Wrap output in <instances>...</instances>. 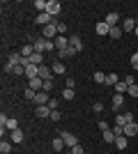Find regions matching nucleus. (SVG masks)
I'll return each mask as SVG.
<instances>
[{"label": "nucleus", "instance_id": "obj_1", "mask_svg": "<svg viewBox=\"0 0 138 154\" xmlns=\"http://www.w3.org/2000/svg\"><path fill=\"white\" fill-rule=\"evenodd\" d=\"M48 51H55V42L44 39V37H39L35 42V53H48Z\"/></svg>", "mask_w": 138, "mask_h": 154}, {"label": "nucleus", "instance_id": "obj_13", "mask_svg": "<svg viewBox=\"0 0 138 154\" xmlns=\"http://www.w3.org/2000/svg\"><path fill=\"white\" fill-rule=\"evenodd\" d=\"M136 28H138L136 19H124V23H122V30L124 32H136Z\"/></svg>", "mask_w": 138, "mask_h": 154}, {"label": "nucleus", "instance_id": "obj_22", "mask_svg": "<svg viewBox=\"0 0 138 154\" xmlns=\"http://www.w3.org/2000/svg\"><path fill=\"white\" fill-rule=\"evenodd\" d=\"M136 134H138V124L136 122H129L124 127V136H136Z\"/></svg>", "mask_w": 138, "mask_h": 154}, {"label": "nucleus", "instance_id": "obj_7", "mask_svg": "<svg viewBox=\"0 0 138 154\" xmlns=\"http://www.w3.org/2000/svg\"><path fill=\"white\" fill-rule=\"evenodd\" d=\"M129 122H133V113H120V115H115V124H120V127H127Z\"/></svg>", "mask_w": 138, "mask_h": 154}, {"label": "nucleus", "instance_id": "obj_5", "mask_svg": "<svg viewBox=\"0 0 138 154\" xmlns=\"http://www.w3.org/2000/svg\"><path fill=\"white\" fill-rule=\"evenodd\" d=\"M46 12L51 14L53 19H58V16H60V12H62V5H60L58 0H48V7H46Z\"/></svg>", "mask_w": 138, "mask_h": 154}, {"label": "nucleus", "instance_id": "obj_9", "mask_svg": "<svg viewBox=\"0 0 138 154\" xmlns=\"http://www.w3.org/2000/svg\"><path fill=\"white\" fill-rule=\"evenodd\" d=\"M39 78L41 81H53V69L48 64H41L39 67Z\"/></svg>", "mask_w": 138, "mask_h": 154}, {"label": "nucleus", "instance_id": "obj_28", "mask_svg": "<svg viewBox=\"0 0 138 154\" xmlns=\"http://www.w3.org/2000/svg\"><path fill=\"white\" fill-rule=\"evenodd\" d=\"M53 149H55V152H62V149H65V140H62V138H53Z\"/></svg>", "mask_w": 138, "mask_h": 154}, {"label": "nucleus", "instance_id": "obj_19", "mask_svg": "<svg viewBox=\"0 0 138 154\" xmlns=\"http://www.w3.org/2000/svg\"><path fill=\"white\" fill-rule=\"evenodd\" d=\"M28 60H30V64H37V67H41V64H44V53H32Z\"/></svg>", "mask_w": 138, "mask_h": 154}, {"label": "nucleus", "instance_id": "obj_35", "mask_svg": "<svg viewBox=\"0 0 138 154\" xmlns=\"http://www.w3.org/2000/svg\"><path fill=\"white\" fill-rule=\"evenodd\" d=\"M94 81L97 83H106V74L104 71H94Z\"/></svg>", "mask_w": 138, "mask_h": 154}, {"label": "nucleus", "instance_id": "obj_26", "mask_svg": "<svg viewBox=\"0 0 138 154\" xmlns=\"http://www.w3.org/2000/svg\"><path fill=\"white\" fill-rule=\"evenodd\" d=\"M101 138H104L106 143H113V145H115V138H118V136L113 134V129H108V131H104V134H101Z\"/></svg>", "mask_w": 138, "mask_h": 154}, {"label": "nucleus", "instance_id": "obj_3", "mask_svg": "<svg viewBox=\"0 0 138 154\" xmlns=\"http://www.w3.org/2000/svg\"><path fill=\"white\" fill-rule=\"evenodd\" d=\"M0 127H5L7 131H16V129H19V120H16V117H5V115H0Z\"/></svg>", "mask_w": 138, "mask_h": 154}, {"label": "nucleus", "instance_id": "obj_10", "mask_svg": "<svg viewBox=\"0 0 138 154\" xmlns=\"http://www.w3.org/2000/svg\"><path fill=\"white\" fill-rule=\"evenodd\" d=\"M37 76H39V67H37V64H28L26 67V78L32 81V78H37Z\"/></svg>", "mask_w": 138, "mask_h": 154}, {"label": "nucleus", "instance_id": "obj_40", "mask_svg": "<svg viewBox=\"0 0 138 154\" xmlns=\"http://www.w3.org/2000/svg\"><path fill=\"white\" fill-rule=\"evenodd\" d=\"M53 90V81H44V92H51Z\"/></svg>", "mask_w": 138, "mask_h": 154}, {"label": "nucleus", "instance_id": "obj_36", "mask_svg": "<svg viewBox=\"0 0 138 154\" xmlns=\"http://www.w3.org/2000/svg\"><path fill=\"white\" fill-rule=\"evenodd\" d=\"M97 127H99V131H101V134H104V131H108V129H111V127H108V122H104V120H99V124H97Z\"/></svg>", "mask_w": 138, "mask_h": 154}, {"label": "nucleus", "instance_id": "obj_34", "mask_svg": "<svg viewBox=\"0 0 138 154\" xmlns=\"http://www.w3.org/2000/svg\"><path fill=\"white\" fill-rule=\"evenodd\" d=\"M12 74H14V76H26V67H23V64H19V67H14Z\"/></svg>", "mask_w": 138, "mask_h": 154}, {"label": "nucleus", "instance_id": "obj_27", "mask_svg": "<svg viewBox=\"0 0 138 154\" xmlns=\"http://www.w3.org/2000/svg\"><path fill=\"white\" fill-rule=\"evenodd\" d=\"M127 136H118V138H115V147L118 149H127Z\"/></svg>", "mask_w": 138, "mask_h": 154}, {"label": "nucleus", "instance_id": "obj_41", "mask_svg": "<svg viewBox=\"0 0 138 154\" xmlns=\"http://www.w3.org/2000/svg\"><path fill=\"white\" fill-rule=\"evenodd\" d=\"M131 64H133V69L138 71V53H133V55H131Z\"/></svg>", "mask_w": 138, "mask_h": 154}, {"label": "nucleus", "instance_id": "obj_24", "mask_svg": "<svg viewBox=\"0 0 138 154\" xmlns=\"http://www.w3.org/2000/svg\"><path fill=\"white\" fill-rule=\"evenodd\" d=\"M19 53L23 55V58H30V55L35 53V44H26V46H23V48H21Z\"/></svg>", "mask_w": 138, "mask_h": 154}, {"label": "nucleus", "instance_id": "obj_23", "mask_svg": "<svg viewBox=\"0 0 138 154\" xmlns=\"http://www.w3.org/2000/svg\"><path fill=\"white\" fill-rule=\"evenodd\" d=\"M104 21H106V23H108L111 28H115L120 19H118V14H115V12H111V14H106V19H104Z\"/></svg>", "mask_w": 138, "mask_h": 154}, {"label": "nucleus", "instance_id": "obj_43", "mask_svg": "<svg viewBox=\"0 0 138 154\" xmlns=\"http://www.w3.org/2000/svg\"><path fill=\"white\" fill-rule=\"evenodd\" d=\"M65 32H67V26L65 23H58V35H65Z\"/></svg>", "mask_w": 138, "mask_h": 154}, {"label": "nucleus", "instance_id": "obj_44", "mask_svg": "<svg viewBox=\"0 0 138 154\" xmlns=\"http://www.w3.org/2000/svg\"><path fill=\"white\" fill-rule=\"evenodd\" d=\"M72 154H85V152H83V147H81V145H76V147H72Z\"/></svg>", "mask_w": 138, "mask_h": 154}, {"label": "nucleus", "instance_id": "obj_38", "mask_svg": "<svg viewBox=\"0 0 138 154\" xmlns=\"http://www.w3.org/2000/svg\"><path fill=\"white\" fill-rule=\"evenodd\" d=\"M92 110H94V113H104V103H101V101H97L94 106H92Z\"/></svg>", "mask_w": 138, "mask_h": 154}, {"label": "nucleus", "instance_id": "obj_14", "mask_svg": "<svg viewBox=\"0 0 138 154\" xmlns=\"http://www.w3.org/2000/svg\"><path fill=\"white\" fill-rule=\"evenodd\" d=\"M51 69H53V74H58V76H65V74H67V67H65L62 62H60V60L51 64Z\"/></svg>", "mask_w": 138, "mask_h": 154}, {"label": "nucleus", "instance_id": "obj_49", "mask_svg": "<svg viewBox=\"0 0 138 154\" xmlns=\"http://www.w3.org/2000/svg\"><path fill=\"white\" fill-rule=\"evenodd\" d=\"M136 23H138V16H136Z\"/></svg>", "mask_w": 138, "mask_h": 154}, {"label": "nucleus", "instance_id": "obj_42", "mask_svg": "<svg viewBox=\"0 0 138 154\" xmlns=\"http://www.w3.org/2000/svg\"><path fill=\"white\" fill-rule=\"evenodd\" d=\"M48 108H51V110H58V99H51V101H48Z\"/></svg>", "mask_w": 138, "mask_h": 154}, {"label": "nucleus", "instance_id": "obj_25", "mask_svg": "<svg viewBox=\"0 0 138 154\" xmlns=\"http://www.w3.org/2000/svg\"><path fill=\"white\" fill-rule=\"evenodd\" d=\"M9 140L12 143H23V131H21V129L12 131V134H9Z\"/></svg>", "mask_w": 138, "mask_h": 154}, {"label": "nucleus", "instance_id": "obj_11", "mask_svg": "<svg viewBox=\"0 0 138 154\" xmlns=\"http://www.w3.org/2000/svg\"><path fill=\"white\" fill-rule=\"evenodd\" d=\"M28 88L35 90V92H41V90H44V81L37 76V78H32V81H28Z\"/></svg>", "mask_w": 138, "mask_h": 154}, {"label": "nucleus", "instance_id": "obj_21", "mask_svg": "<svg viewBox=\"0 0 138 154\" xmlns=\"http://www.w3.org/2000/svg\"><path fill=\"white\" fill-rule=\"evenodd\" d=\"M113 108L118 110V108H122V103H124V94H113Z\"/></svg>", "mask_w": 138, "mask_h": 154}, {"label": "nucleus", "instance_id": "obj_39", "mask_svg": "<svg viewBox=\"0 0 138 154\" xmlns=\"http://www.w3.org/2000/svg\"><path fill=\"white\" fill-rule=\"evenodd\" d=\"M48 120H53V122H58L60 120V110H51V117Z\"/></svg>", "mask_w": 138, "mask_h": 154}, {"label": "nucleus", "instance_id": "obj_48", "mask_svg": "<svg viewBox=\"0 0 138 154\" xmlns=\"http://www.w3.org/2000/svg\"><path fill=\"white\" fill-rule=\"evenodd\" d=\"M65 154H72V152H65Z\"/></svg>", "mask_w": 138, "mask_h": 154}, {"label": "nucleus", "instance_id": "obj_12", "mask_svg": "<svg viewBox=\"0 0 138 154\" xmlns=\"http://www.w3.org/2000/svg\"><path fill=\"white\" fill-rule=\"evenodd\" d=\"M51 101V97H48V92H37V97H35V103H37V106H46V103Z\"/></svg>", "mask_w": 138, "mask_h": 154}, {"label": "nucleus", "instance_id": "obj_33", "mask_svg": "<svg viewBox=\"0 0 138 154\" xmlns=\"http://www.w3.org/2000/svg\"><path fill=\"white\" fill-rule=\"evenodd\" d=\"M127 94H129V97H133V99H136V97H138V83L129 85V90H127Z\"/></svg>", "mask_w": 138, "mask_h": 154}, {"label": "nucleus", "instance_id": "obj_8", "mask_svg": "<svg viewBox=\"0 0 138 154\" xmlns=\"http://www.w3.org/2000/svg\"><path fill=\"white\" fill-rule=\"evenodd\" d=\"M65 48H69V37L58 35V37H55V51H65Z\"/></svg>", "mask_w": 138, "mask_h": 154}, {"label": "nucleus", "instance_id": "obj_6", "mask_svg": "<svg viewBox=\"0 0 138 154\" xmlns=\"http://www.w3.org/2000/svg\"><path fill=\"white\" fill-rule=\"evenodd\" d=\"M58 136L62 138V140H65V145H67V147H76V145H78L76 136H74V134H69V131H62V134H58Z\"/></svg>", "mask_w": 138, "mask_h": 154}, {"label": "nucleus", "instance_id": "obj_4", "mask_svg": "<svg viewBox=\"0 0 138 154\" xmlns=\"http://www.w3.org/2000/svg\"><path fill=\"white\" fill-rule=\"evenodd\" d=\"M53 21H55V19H53V16H51L48 12H41V14H37L35 23H37V26H41V28H46V26H51Z\"/></svg>", "mask_w": 138, "mask_h": 154}, {"label": "nucleus", "instance_id": "obj_15", "mask_svg": "<svg viewBox=\"0 0 138 154\" xmlns=\"http://www.w3.org/2000/svg\"><path fill=\"white\" fill-rule=\"evenodd\" d=\"M108 32H111V26H108L106 21H101V23H97V35H99V37H106Z\"/></svg>", "mask_w": 138, "mask_h": 154}, {"label": "nucleus", "instance_id": "obj_30", "mask_svg": "<svg viewBox=\"0 0 138 154\" xmlns=\"http://www.w3.org/2000/svg\"><path fill=\"white\" fill-rule=\"evenodd\" d=\"M118 83H120L118 74H106V85H118Z\"/></svg>", "mask_w": 138, "mask_h": 154}, {"label": "nucleus", "instance_id": "obj_16", "mask_svg": "<svg viewBox=\"0 0 138 154\" xmlns=\"http://www.w3.org/2000/svg\"><path fill=\"white\" fill-rule=\"evenodd\" d=\"M69 46H74L76 51H83V42H81L78 35H72V37H69Z\"/></svg>", "mask_w": 138, "mask_h": 154}, {"label": "nucleus", "instance_id": "obj_18", "mask_svg": "<svg viewBox=\"0 0 138 154\" xmlns=\"http://www.w3.org/2000/svg\"><path fill=\"white\" fill-rule=\"evenodd\" d=\"M76 48L74 46H69V48H65V51H58V55H60V60H67V58H72V55H76Z\"/></svg>", "mask_w": 138, "mask_h": 154}, {"label": "nucleus", "instance_id": "obj_37", "mask_svg": "<svg viewBox=\"0 0 138 154\" xmlns=\"http://www.w3.org/2000/svg\"><path fill=\"white\" fill-rule=\"evenodd\" d=\"M113 134H115V136H124V127L115 124V127H113Z\"/></svg>", "mask_w": 138, "mask_h": 154}, {"label": "nucleus", "instance_id": "obj_32", "mask_svg": "<svg viewBox=\"0 0 138 154\" xmlns=\"http://www.w3.org/2000/svg\"><path fill=\"white\" fill-rule=\"evenodd\" d=\"M74 97H76V92H74L72 88H65V92H62V99H67V101H72Z\"/></svg>", "mask_w": 138, "mask_h": 154}, {"label": "nucleus", "instance_id": "obj_47", "mask_svg": "<svg viewBox=\"0 0 138 154\" xmlns=\"http://www.w3.org/2000/svg\"><path fill=\"white\" fill-rule=\"evenodd\" d=\"M136 37H138V28H136Z\"/></svg>", "mask_w": 138, "mask_h": 154}, {"label": "nucleus", "instance_id": "obj_20", "mask_svg": "<svg viewBox=\"0 0 138 154\" xmlns=\"http://www.w3.org/2000/svg\"><path fill=\"white\" fill-rule=\"evenodd\" d=\"M122 35H124V30H122V28H120V26L111 28V32H108V37H111V39H115V42H118V39L122 37Z\"/></svg>", "mask_w": 138, "mask_h": 154}, {"label": "nucleus", "instance_id": "obj_29", "mask_svg": "<svg viewBox=\"0 0 138 154\" xmlns=\"http://www.w3.org/2000/svg\"><path fill=\"white\" fill-rule=\"evenodd\" d=\"M127 90H129V85H127L124 81H120V83L115 85V94H127Z\"/></svg>", "mask_w": 138, "mask_h": 154}, {"label": "nucleus", "instance_id": "obj_17", "mask_svg": "<svg viewBox=\"0 0 138 154\" xmlns=\"http://www.w3.org/2000/svg\"><path fill=\"white\" fill-rule=\"evenodd\" d=\"M35 115H37V117H51V108H48V103H46V106H37Z\"/></svg>", "mask_w": 138, "mask_h": 154}, {"label": "nucleus", "instance_id": "obj_45", "mask_svg": "<svg viewBox=\"0 0 138 154\" xmlns=\"http://www.w3.org/2000/svg\"><path fill=\"white\" fill-rule=\"evenodd\" d=\"M65 83H67V88H72V90H74V85H76V81H74V78H67Z\"/></svg>", "mask_w": 138, "mask_h": 154}, {"label": "nucleus", "instance_id": "obj_31", "mask_svg": "<svg viewBox=\"0 0 138 154\" xmlns=\"http://www.w3.org/2000/svg\"><path fill=\"white\" fill-rule=\"evenodd\" d=\"M0 152H2V154H9V152H12V143H9V140H2V143H0Z\"/></svg>", "mask_w": 138, "mask_h": 154}, {"label": "nucleus", "instance_id": "obj_46", "mask_svg": "<svg viewBox=\"0 0 138 154\" xmlns=\"http://www.w3.org/2000/svg\"><path fill=\"white\" fill-rule=\"evenodd\" d=\"M124 83H127V85H133V83H136V78H133V76H127Z\"/></svg>", "mask_w": 138, "mask_h": 154}, {"label": "nucleus", "instance_id": "obj_2", "mask_svg": "<svg viewBox=\"0 0 138 154\" xmlns=\"http://www.w3.org/2000/svg\"><path fill=\"white\" fill-rule=\"evenodd\" d=\"M41 37H44V39H51V42H55V37H58V19L53 21L51 26L41 28Z\"/></svg>", "mask_w": 138, "mask_h": 154}]
</instances>
